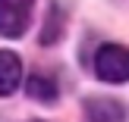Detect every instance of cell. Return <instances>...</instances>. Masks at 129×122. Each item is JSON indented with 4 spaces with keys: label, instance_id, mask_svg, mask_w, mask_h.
Returning a JSON list of instances; mask_svg holds the SVG:
<instances>
[{
    "label": "cell",
    "instance_id": "52a82bcc",
    "mask_svg": "<svg viewBox=\"0 0 129 122\" xmlns=\"http://www.w3.org/2000/svg\"><path fill=\"white\" fill-rule=\"evenodd\" d=\"M31 122H41V119H31Z\"/></svg>",
    "mask_w": 129,
    "mask_h": 122
},
{
    "label": "cell",
    "instance_id": "6da1fadb",
    "mask_svg": "<svg viewBox=\"0 0 129 122\" xmlns=\"http://www.w3.org/2000/svg\"><path fill=\"white\" fill-rule=\"evenodd\" d=\"M94 72L101 81H129V50L123 44H101L98 53H94Z\"/></svg>",
    "mask_w": 129,
    "mask_h": 122
},
{
    "label": "cell",
    "instance_id": "5b68a950",
    "mask_svg": "<svg viewBox=\"0 0 129 122\" xmlns=\"http://www.w3.org/2000/svg\"><path fill=\"white\" fill-rule=\"evenodd\" d=\"M25 91H28V97L41 100V103H50V100H57L60 88H57V81L50 78L47 72H31L28 81H25Z\"/></svg>",
    "mask_w": 129,
    "mask_h": 122
},
{
    "label": "cell",
    "instance_id": "7a4b0ae2",
    "mask_svg": "<svg viewBox=\"0 0 129 122\" xmlns=\"http://www.w3.org/2000/svg\"><path fill=\"white\" fill-rule=\"evenodd\" d=\"M35 0H0V38H19L25 35L31 22Z\"/></svg>",
    "mask_w": 129,
    "mask_h": 122
},
{
    "label": "cell",
    "instance_id": "3957f363",
    "mask_svg": "<svg viewBox=\"0 0 129 122\" xmlns=\"http://www.w3.org/2000/svg\"><path fill=\"white\" fill-rule=\"evenodd\" d=\"M85 119L88 122H126V106L117 97H88Z\"/></svg>",
    "mask_w": 129,
    "mask_h": 122
},
{
    "label": "cell",
    "instance_id": "8992f818",
    "mask_svg": "<svg viewBox=\"0 0 129 122\" xmlns=\"http://www.w3.org/2000/svg\"><path fill=\"white\" fill-rule=\"evenodd\" d=\"M60 31H63V10L54 3V6H50V13H47V28L41 31V44L57 41V38H60Z\"/></svg>",
    "mask_w": 129,
    "mask_h": 122
},
{
    "label": "cell",
    "instance_id": "277c9868",
    "mask_svg": "<svg viewBox=\"0 0 129 122\" xmlns=\"http://www.w3.org/2000/svg\"><path fill=\"white\" fill-rule=\"evenodd\" d=\"M22 81V63L16 53L0 50V97H10Z\"/></svg>",
    "mask_w": 129,
    "mask_h": 122
}]
</instances>
